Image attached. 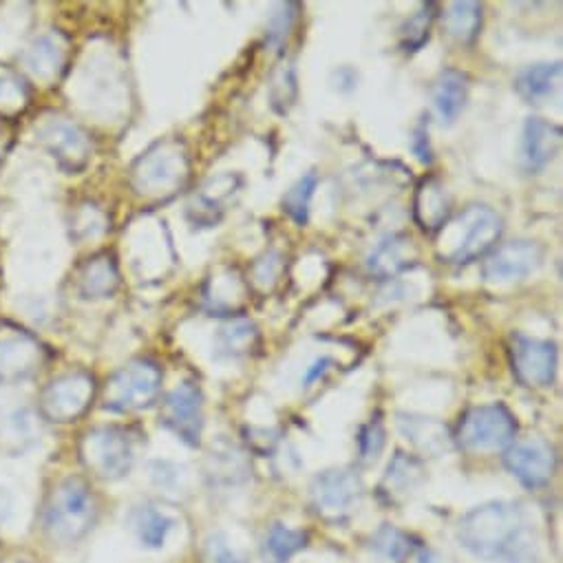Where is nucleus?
<instances>
[{"label":"nucleus","instance_id":"79ce46f5","mask_svg":"<svg viewBox=\"0 0 563 563\" xmlns=\"http://www.w3.org/2000/svg\"><path fill=\"white\" fill-rule=\"evenodd\" d=\"M336 78H339V82H343V85L339 87L341 91H352V89L356 87V82H358V74H356L354 69H350V67L341 69V71L336 74Z\"/></svg>","mask_w":563,"mask_h":563},{"label":"nucleus","instance_id":"a878e982","mask_svg":"<svg viewBox=\"0 0 563 563\" xmlns=\"http://www.w3.org/2000/svg\"><path fill=\"white\" fill-rule=\"evenodd\" d=\"M561 78V63H537L521 69L515 78L517 96L528 104H541L552 96Z\"/></svg>","mask_w":563,"mask_h":563},{"label":"nucleus","instance_id":"6e6552de","mask_svg":"<svg viewBox=\"0 0 563 563\" xmlns=\"http://www.w3.org/2000/svg\"><path fill=\"white\" fill-rule=\"evenodd\" d=\"M310 490L314 512L328 523H343L363 497V479L352 468H330L314 477Z\"/></svg>","mask_w":563,"mask_h":563},{"label":"nucleus","instance_id":"bb28decb","mask_svg":"<svg viewBox=\"0 0 563 563\" xmlns=\"http://www.w3.org/2000/svg\"><path fill=\"white\" fill-rule=\"evenodd\" d=\"M398 427L409 442H413L422 453H429V455L444 453L453 440L446 427L433 418L402 413L398 416Z\"/></svg>","mask_w":563,"mask_h":563},{"label":"nucleus","instance_id":"ea45409f","mask_svg":"<svg viewBox=\"0 0 563 563\" xmlns=\"http://www.w3.org/2000/svg\"><path fill=\"white\" fill-rule=\"evenodd\" d=\"M413 153L418 155L420 162L431 164V148H429V133L424 126H418L416 135H413Z\"/></svg>","mask_w":563,"mask_h":563},{"label":"nucleus","instance_id":"dca6fc26","mask_svg":"<svg viewBox=\"0 0 563 563\" xmlns=\"http://www.w3.org/2000/svg\"><path fill=\"white\" fill-rule=\"evenodd\" d=\"M563 133L556 124L543 118H528L521 133L519 164L526 173L534 175L543 170L561 151Z\"/></svg>","mask_w":563,"mask_h":563},{"label":"nucleus","instance_id":"f03ea898","mask_svg":"<svg viewBox=\"0 0 563 563\" xmlns=\"http://www.w3.org/2000/svg\"><path fill=\"white\" fill-rule=\"evenodd\" d=\"M440 232V258L464 265L493 250L504 232V221L488 206H468L453 221H446Z\"/></svg>","mask_w":563,"mask_h":563},{"label":"nucleus","instance_id":"c756f323","mask_svg":"<svg viewBox=\"0 0 563 563\" xmlns=\"http://www.w3.org/2000/svg\"><path fill=\"white\" fill-rule=\"evenodd\" d=\"M258 343V330L250 321H232L217 334V354L223 358H239L250 354Z\"/></svg>","mask_w":563,"mask_h":563},{"label":"nucleus","instance_id":"9d476101","mask_svg":"<svg viewBox=\"0 0 563 563\" xmlns=\"http://www.w3.org/2000/svg\"><path fill=\"white\" fill-rule=\"evenodd\" d=\"M162 424L188 446H199L203 431V396L195 380L179 383L162 402Z\"/></svg>","mask_w":563,"mask_h":563},{"label":"nucleus","instance_id":"2f4dec72","mask_svg":"<svg viewBox=\"0 0 563 563\" xmlns=\"http://www.w3.org/2000/svg\"><path fill=\"white\" fill-rule=\"evenodd\" d=\"M319 186V175L317 173H308L303 175L280 201L284 206V212L297 223V225H306L310 219V206H312V197L314 190Z\"/></svg>","mask_w":563,"mask_h":563},{"label":"nucleus","instance_id":"5701e85b","mask_svg":"<svg viewBox=\"0 0 563 563\" xmlns=\"http://www.w3.org/2000/svg\"><path fill=\"white\" fill-rule=\"evenodd\" d=\"M424 479V466L418 457L398 451L387 466V473L380 482V493L389 499V504H398L411 497Z\"/></svg>","mask_w":563,"mask_h":563},{"label":"nucleus","instance_id":"f704fd0d","mask_svg":"<svg viewBox=\"0 0 563 563\" xmlns=\"http://www.w3.org/2000/svg\"><path fill=\"white\" fill-rule=\"evenodd\" d=\"M30 104V93L25 82L8 71L0 69V115H16Z\"/></svg>","mask_w":563,"mask_h":563},{"label":"nucleus","instance_id":"473e14b6","mask_svg":"<svg viewBox=\"0 0 563 563\" xmlns=\"http://www.w3.org/2000/svg\"><path fill=\"white\" fill-rule=\"evenodd\" d=\"M299 96L297 71L292 65H278L269 80V100L278 113H288Z\"/></svg>","mask_w":563,"mask_h":563},{"label":"nucleus","instance_id":"a19ab883","mask_svg":"<svg viewBox=\"0 0 563 563\" xmlns=\"http://www.w3.org/2000/svg\"><path fill=\"white\" fill-rule=\"evenodd\" d=\"M334 365V361L330 358V356H323V358H319V361H314L312 365H310V369H308V374H306V385H310V383H314V380H319L330 367Z\"/></svg>","mask_w":563,"mask_h":563},{"label":"nucleus","instance_id":"4be33fe9","mask_svg":"<svg viewBox=\"0 0 563 563\" xmlns=\"http://www.w3.org/2000/svg\"><path fill=\"white\" fill-rule=\"evenodd\" d=\"M468 100V78L457 69H444L431 91V102L442 124H453Z\"/></svg>","mask_w":563,"mask_h":563},{"label":"nucleus","instance_id":"c85d7f7f","mask_svg":"<svg viewBox=\"0 0 563 563\" xmlns=\"http://www.w3.org/2000/svg\"><path fill=\"white\" fill-rule=\"evenodd\" d=\"M310 541V534L303 530H292L286 526H272L263 541V561L265 563H288L299 550Z\"/></svg>","mask_w":563,"mask_h":563},{"label":"nucleus","instance_id":"7c9ffc66","mask_svg":"<svg viewBox=\"0 0 563 563\" xmlns=\"http://www.w3.org/2000/svg\"><path fill=\"white\" fill-rule=\"evenodd\" d=\"M372 548L378 554L380 563H407L416 552L418 543L411 534L385 523L372 539Z\"/></svg>","mask_w":563,"mask_h":563},{"label":"nucleus","instance_id":"6ab92c4d","mask_svg":"<svg viewBox=\"0 0 563 563\" xmlns=\"http://www.w3.org/2000/svg\"><path fill=\"white\" fill-rule=\"evenodd\" d=\"M120 288V269L113 254L102 252L78 269L76 274V290L82 299H109Z\"/></svg>","mask_w":563,"mask_h":563},{"label":"nucleus","instance_id":"f3484780","mask_svg":"<svg viewBox=\"0 0 563 563\" xmlns=\"http://www.w3.org/2000/svg\"><path fill=\"white\" fill-rule=\"evenodd\" d=\"M241 179L236 175H219L210 179L188 203V217L197 225H214L225 214V203L239 192Z\"/></svg>","mask_w":563,"mask_h":563},{"label":"nucleus","instance_id":"ddd939ff","mask_svg":"<svg viewBox=\"0 0 563 563\" xmlns=\"http://www.w3.org/2000/svg\"><path fill=\"white\" fill-rule=\"evenodd\" d=\"M38 140L67 173H80L91 162L93 142L74 122L49 120L38 129Z\"/></svg>","mask_w":563,"mask_h":563},{"label":"nucleus","instance_id":"58836bf2","mask_svg":"<svg viewBox=\"0 0 563 563\" xmlns=\"http://www.w3.org/2000/svg\"><path fill=\"white\" fill-rule=\"evenodd\" d=\"M280 256L278 254H274V252H269L265 258H261L258 263H256V267L261 269L263 267V272H254V278L256 280H276V274H278V267H280Z\"/></svg>","mask_w":563,"mask_h":563},{"label":"nucleus","instance_id":"cd10ccee","mask_svg":"<svg viewBox=\"0 0 563 563\" xmlns=\"http://www.w3.org/2000/svg\"><path fill=\"white\" fill-rule=\"evenodd\" d=\"M482 12L484 8L479 3H451L444 12V27L451 38H455L460 45H473L482 32Z\"/></svg>","mask_w":563,"mask_h":563},{"label":"nucleus","instance_id":"4468645a","mask_svg":"<svg viewBox=\"0 0 563 563\" xmlns=\"http://www.w3.org/2000/svg\"><path fill=\"white\" fill-rule=\"evenodd\" d=\"M504 466L526 488L545 486L556 471V453L541 438H528L512 442L504 453Z\"/></svg>","mask_w":563,"mask_h":563},{"label":"nucleus","instance_id":"423d86ee","mask_svg":"<svg viewBox=\"0 0 563 563\" xmlns=\"http://www.w3.org/2000/svg\"><path fill=\"white\" fill-rule=\"evenodd\" d=\"M517 435V420L508 407L482 405L468 409L455 429V444L466 453H490L508 449Z\"/></svg>","mask_w":563,"mask_h":563},{"label":"nucleus","instance_id":"393cba45","mask_svg":"<svg viewBox=\"0 0 563 563\" xmlns=\"http://www.w3.org/2000/svg\"><path fill=\"white\" fill-rule=\"evenodd\" d=\"M129 523L142 545L162 548L168 539V532L175 528V517L164 506L142 504L131 510Z\"/></svg>","mask_w":563,"mask_h":563},{"label":"nucleus","instance_id":"aec40b11","mask_svg":"<svg viewBox=\"0 0 563 563\" xmlns=\"http://www.w3.org/2000/svg\"><path fill=\"white\" fill-rule=\"evenodd\" d=\"M413 217L424 232H440L451 217V197L435 177L424 179L413 199Z\"/></svg>","mask_w":563,"mask_h":563},{"label":"nucleus","instance_id":"f257e3e1","mask_svg":"<svg viewBox=\"0 0 563 563\" xmlns=\"http://www.w3.org/2000/svg\"><path fill=\"white\" fill-rule=\"evenodd\" d=\"M460 543L493 563H537V543L526 510L517 501H490L466 512L457 528Z\"/></svg>","mask_w":563,"mask_h":563},{"label":"nucleus","instance_id":"e433bc0d","mask_svg":"<svg viewBox=\"0 0 563 563\" xmlns=\"http://www.w3.org/2000/svg\"><path fill=\"white\" fill-rule=\"evenodd\" d=\"M201 559L203 563H245V559L228 543V539L221 532L210 534L206 539Z\"/></svg>","mask_w":563,"mask_h":563},{"label":"nucleus","instance_id":"2eb2a0df","mask_svg":"<svg viewBox=\"0 0 563 563\" xmlns=\"http://www.w3.org/2000/svg\"><path fill=\"white\" fill-rule=\"evenodd\" d=\"M45 361L43 345L19 330L0 332V383H21L32 378Z\"/></svg>","mask_w":563,"mask_h":563},{"label":"nucleus","instance_id":"9b49d317","mask_svg":"<svg viewBox=\"0 0 563 563\" xmlns=\"http://www.w3.org/2000/svg\"><path fill=\"white\" fill-rule=\"evenodd\" d=\"M543 263V247L537 241L517 239L499 245L482 267V276L486 284L504 286L523 280L532 272H537Z\"/></svg>","mask_w":563,"mask_h":563},{"label":"nucleus","instance_id":"a211bd4d","mask_svg":"<svg viewBox=\"0 0 563 563\" xmlns=\"http://www.w3.org/2000/svg\"><path fill=\"white\" fill-rule=\"evenodd\" d=\"M418 252L409 234H387L367 254V269L372 276L385 280L409 265H413Z\"/></svg>","mask_w":563,"mask_h":563},{"label":"nucleus","instance_id":"412c9836","mask_svg":"<svg viewBox=\"0 0 563 563\" xmlns=\"http://www.w3.org/2000/svg\"><path fill=\"white\" fill-rule=\"evenodd\" d=\"M67 54H69L67 41L60 34L49 32V34L38 36L27 47V52L23 56V63H25L27 71L34 78L52 80V78H56L63 71V67L67 63Z\"/></svg>","mask_w":563,"mask_h":563},{"label":"nucleus","instance_id":"39448f33","mask_svg":"<svg viewBox=\"0 0 563 563\" xmlns=\"http://www.w3.org/2000/svg\"><path fill=\"white\" fill-rule=\"evenodd\" d=\"M188 155L179 140H164L146 151L131 168L137 192L146 197H168L188 179Z\"/></svg>","mask_w":563,"mask_h":563},{"label":"nucleus","instance_id":"1a4fd4ad","mask_svg":"<svg viewBox=\"0 0 563 563\" xmlns=\"http://www.w3.org/2000/svg\"><path fill=\"white\" fill-rule=\"evenodd\" d=\"M96 378L87 372H71L52 380L41 394V413L49 422L67 424L82 418L96 398Z\"/></svg>","mask_w":563,"mask_h":563},{"label":"nucleus","instance_id":"72a5a7b5","mask_svg":"<svg viewBox=\"0 0 563 563\" xmlns=\"http://www.w3.org/2000/svg\"><path fill=\"white\" fill-rule=\"evenodd\" d=\"M438 5L435 3H424L400 30V38H402V47L405 52H418L427 41H429V32L435 19Z\"/></svg>","mask_w":563,"mask_h":563},{"label":"nucleus","instance_id":"7ed1b4c3","mask_svg":"<svg viewBox=\"0 0 563 563\" xmlns=\"http://www.w3.org/2000/svg\"><path fill=\"white\" fill-rule=\"evenodd\" d=\"M98 504L89 484L82 477H67L49 495L45 508V528L58 543L82 539L96 521Z\"/></svg>","mask_w":563,"mask_h":563},{"label":"nucleus","instance_id":"4c0bfd02","mask_svg":"<svg viewBox=\"0 0 563 563\" xmlns=\"http://www.w3.org/2000/svg\"><path fill=\"white\" fill-rule=\"evenodd\" d=\"M383 446H385V429H383V422L376 418L363 427L361 438H358V449H361L363 462L378 460V455L383 453Z\"/></svg>","mask_w":563,"mask_h":563},{"label":"nucleus","instance_id":"b1692460","mask_svg":"<svg viewBox=\"0 0 563 563\" xmlns=\"http://www.w3.org/2000/svg\"><path fill=\"white\" fill-rule=\"evenodd\" d=\"M41 429L30 409H14L0 416V451L21 455L38 442Z\"/></svg>","mask_w":563,"mask_h":563},{"label":"nucleus","instance_id":"20e7f679","mask_svg":"<svg viewBox=\"0 0 563 563\" xmlns=\"http://www.w3.org/2000/svg\"><path fill=\"white\" fill-rule=\"evenodd\" d=\"M162 369L151 358H133L120 367L104 385L102 407L113 413H135L148 409L162 389Z\"/></svg>","mask_w":563,"mask_h":563},{"label":"nucleus","instance_id":"c9c22d12","mask_svg":"<svg viewBox=\"0 0 563 563\" xmlns=\"http://www.w3.org/2000/svg\"><path fill=\"white\" fill-rule=\"evenodd\" d=\"M297 14H299L297 3H280L274 8L269 23H267V45L278 49L286 43V38L290 36V30L295 27Z\"/></svg>","mask_w":563,"mask_h":563},{"label":"nucleus","instance_id":"0eeeda50","mask_svg":"<svg viewBox=\"0 0 563 563\" xmlns=\"http://www.w3.org/2000/svg\"><path fill=\"white\" fill-rule=\"evenodd\" d=\"M80 460L89 473L113 482L124 477L135 460L133 438L120 427H98L82 435Z\"/></svg>","mask_w":563,"mask_h":563},{"label":"nucleus","instance_id":"f8f14e48","mask_svg":"<svg viewBox=\"0 0 563 563\" xmlns=\"http://www.w3.org/2000/svg\"><path fill=\"white\" fill-rule=\"evenodd\" d=\"M510 365L515 378L528 389L550 387L556 372V347L550 341L515 334L510 339Z\"/></svg>","mask_w":563,"mask_h":563}]
</instances>
